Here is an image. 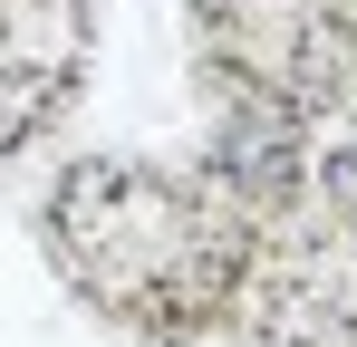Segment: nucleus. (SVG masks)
I'll use <instances>...</instances> for the list:
<instances>
[{
	"mask_svg": "<svg viewBox=\"0 0 357 347\" xmlns=\"http://www.w3.org/2000/svg\"><path fill=\"white\" fill-rule=\"evenodd\" d=\"M222 164H232L241 193H290L299 183V125H290V107H232Z\"/></svg>",
	"mask_w": 357,
	"mask_h": 347,
	"instance_id": "obj_1",
	"label": "nucleus"
},
{
	"mask_svg": "<svg viewBox=\"0 0 357 347\" xmlns=\"http://www.w3.org/2000/svg\"><path fill=\"white\" fill-rule=\"evenodd\" d=\"M328 193H338V203L357 213V145H348V155H328Z\"/></svg>",
	"mask_w": 357,
	"mask_h": 347,
	"instance_id": "obj_2",
	"label": "nucleus"
}]
</instances>
